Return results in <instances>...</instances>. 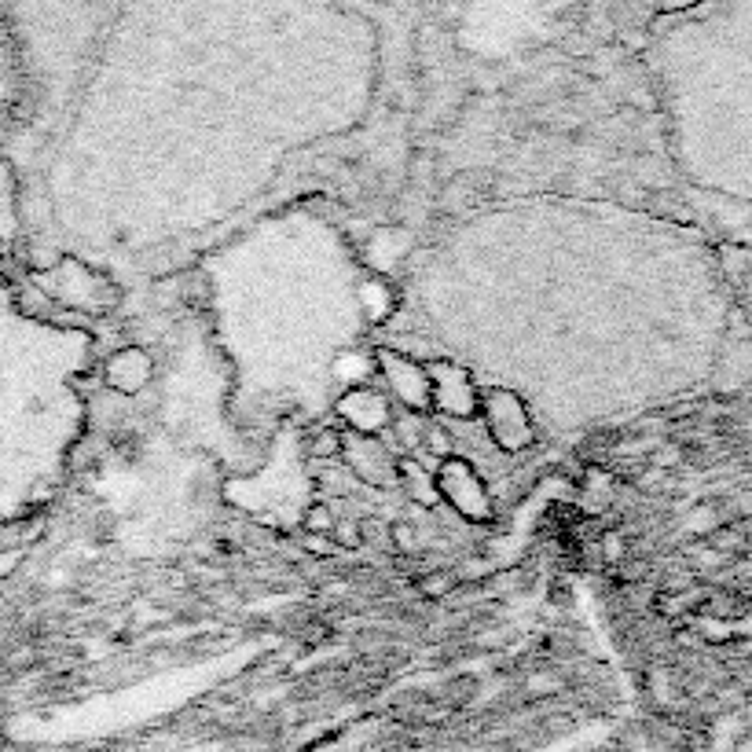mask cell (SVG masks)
Instances as JSON below:
<instances>
[{"mask_svg": "<svg viewBox=\"0 0 752 752\" xmlns=\"http://www.w3.org/2000/svg\"><path fill=\"white\" fill-rule=\"evenodd\" d=\"M477 415L485 419V430L499 452H521L536 437L525 400L518 393H510V389H488V393H481V411Z\"/></svg>", "mask_w": 752, "mask_h": 752, "instance_id": "cell-1", "label": "cell"}, {"mask_svg": "<svg viewBox=\"0 0 752 752\" xmlns=\"http://www.w3.org/2000/svg\"><path fill=\"white\" fill-rule=\"evenodd\" d=\"M433 481H437V496L470 521H488L492 518V499L485 492V481L477 477V470L459 455H444L437 470H433Z\"/></svg>", "mask_w": 752, "mask_h": 752, "instance_id": "cell-2", "label": "cell"}, {"mask_svg": "<svg viewBox=\"0 0 752 752\" xmlns=\"http://www.w3.org/2000/svg\"><path fill=\"white\" fill-rule=\"evenodd\" d=\"M48 287L56 290V298H63L67 305L81 312H107L118 301L114 287L100 272L78 265V261H63V265L48 276Z\"/></svg>", "mask_w": 752, "mask_h": 752, "instance_id": "cell-3", "label": "cell"}, {"mask_svg": "<svg viewBox=\"0 0 752 752\" xmlns=\"http://www.w3.org/2000/svg\"><path fill=\"white\" fill-rule=\"evenodd\" d=\"M375 371L382 375V382L393 389V397H397L404 408H411L415 415L433 411L430 375H426V367H419L411 356L393 353V349H378V353H375Z\"/></svg>", "mask_w": 752, "mask_h": 752, "instance_id": "cell-4", "label": "cell"}, {"mask_svg": "<svg viewBox=\"0 0 752 752\" xmlns=\"http://www.w3.org/2000/svg\"><path fill=\"white\" fill-rule=\"evenodd\" d=\"M426 375H430L433 408L441 411V415H452V419H474L477 411H481V393H477V386L470 382V375H466L459 364L437 360V364L426 367Z\"/></svg>", "mask_w": 752, "mask_h": 752, "instance_id": "cell-5", "label": "cell"}, {"mask_svg": "<svg viewBox=\"0 0 752 752\" xmlns=\"http://www.w3.org/2000/svg\"><path fill=\"white\" fill-rule=\"evenodd\" d=\"M342 459L356 477L371 485L389 488L397 485V455L389 452L378 437H360V433H342Z\"/></svg>", "mask_w": 752, "mask_h": 752, "instance_id": "cell-6", "label": "cell"}, {"mask_svg": "<svg viewBox=\"0 0 752 752\" xmlns=\"http://www.w3.org/2000/svg\"><path fill=\"white\" fill-rule=\"evenodd\" d=\"M338 415L345 419L349 433H360V437H378L386 426H393L389 400L375 386L345 389V397L338 400Z\"/></svg>", "mask_w": 752, "mask_h": 752, "instance_id": "cell-7", "label": "cell"}, {"mask_svg": "<svg viewBox=\"0 0 752 752\" xmlns=\"http://www.w3.org/2000/svg\"><path fill=\"white\" fill-rule=\"evenodd\" d=\"M151 375H155V360H151V353H144L140 345H125V349H118V353L107 360V367H103L107 386H111L114 393H122V397L140 393V389L151 382Z\"/></svg>", "mask_w": 752, "mask_h": 752, "instance_id": "cell-8", "label": "cell"}, {"mask_svg": "<svg viewBox=\"0 0 752 752\" xmlns=\"http://www.w3.org/2000/svg\"><path fill=\"white\" fill-rule=\"evenodd\" d=\"M397 485L408 492V499H415L422 507H437V503H441L433 470H426V466L415 463V459H400L397 463Z\"/></svg>", "mask_w": 752, "mask_h": 752, "instance_id": "cell-9", "label": "cell"}, {"mask_svg": "<svg viewBox=\"0 0 752 752\" xmlns=\"http://www.w3.org/2000/svg\"><path fill=\"white\" fill-rule=\"evenodd\" d=\"M356 298H360V309H364V316L371 323H386L397 312V294H393V287L382 276H367L356 287Z\"/></svg>", "mask_w": 752, "mask_h": 752, "instance_id": "cell-10", "label": "cell"}, {"mask_svg": "<svg viewBox=\"0 0 752 752\" xmlns=\"http://www.w3.org/2000/svg\"><path fill=\"white\" fill-rule=\"evenodd\" d=\"M334 375L342 378V382H349V389L367 386V382H371V375H375V356H356V353H345L342 360L334 364Z\"/></svg>", "mask_w": 752, "mask_h": 752, "instance_id": "cell-11", "label": "cell"}, {"mask_svg": "<svg viewBox=\"0 0 752 752\" xmlns=\"http://www.w3.org/2000/svg\"><path fill=\"white\" fill-rule=\"evenodd\" d=\"M0 213H4V224L12 228L15 224V180L12 169L0 162Z\"/></svg>", "mask_w": 752, "mask_h": 752, "instance_id": "cell-12", "label": "cell"}, {"mask_svg": "<svg viewBox=\"0 0 752 752\" xmlns=\"http://www.w3.org/2000/svg\"><path fill=\"white\" fill-rule=\"evenodd\" d=\"M312 452L316 455H342V433L323 430L316 441H312Z\"/></svg>", "mask_w": 752, "mask_h": 752, "instance_id": "cell-13", "label": "cell"}, {"mask_svg": "<svg viewBox=\"0 0 752 752\" xmlns=\"http://www.w3.org/2000/svg\"><path fill=\"white\" fill-rule=\"evenodd\" d=\"M305 529L312 532H331L334 529V514L327 507H312L309 514H305Z\"/></svg>", "mask_w": 752, "mask_h": 752, "instance_id": "cell-14", "label": "cell"}, {"mask_svg": "<svg viewBox=\"0 0 752 752\" xmlns=\"http://www.w3.org/2000/svg\"><path fill=\"white\" fill-rule=\"evenodd\" d=\"M448 584H452L448 576H426V580H422V591H426V595H444Z\"/></svg>", "mask_w": 752, "mask_h": 752, "instance_id": "cell-15", "label": "cell"}]
</instances>
